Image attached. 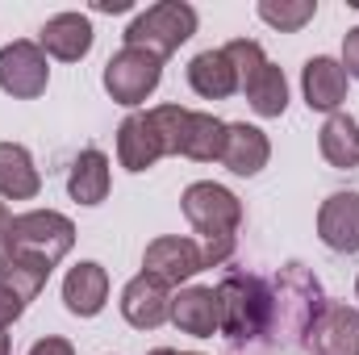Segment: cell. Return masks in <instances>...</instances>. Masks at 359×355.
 <instances>
[{
    "label": "cell",
    "mask_w": 359,
    "mask_h": 355,
    "mask_svg": "<svg viewBox=\"0 0 359 355\" xmlns=\"http://www.w3.org/2000/svg\"><path fill=\"white\" fill-rule=\"evenodd\" d=\"M21 314H25V301H21L8 284H0V330H8Z\"/></svg>",
    "instance_id": "obj_26"
},
{
    "label": "cell",
    "mask_w": 359,
    "mask_h": 355,
    "mask_svg": "<svg viewBox=\"0 0 359 355\" xmlns=\"http://www.w3.org/2000/svg\"><path fill=\"white\" fill-rule=\"evenodd\" d=\"M121 318L134 326V330H159L168 318H172V288L151 276V272H138L126 288H121Z\"/></svg>",
    "instance_id": "obj_9"
},
{
    "label": "cell",
    "mask_w": 359,
    "mask_h": 355,
    "mask_svg": "<svg viewBox=\"0 0 359 355\" xmlns=\"http://www.w3.org/2000/svg\"><path fill=\"white\" fill-rule=\"evenodd\" d=\"M355 301H359V276H355Z\"/></svg>",
    "instance_id": "obj_33"
},
{
    "label": "cell",
    "mask_w": 359,
    "mask_h": 355,
    "mask_svg": "<svg viewBox=\"0 0 359 355\" xmlns=\"http://www.w3.org/2000/svg\"><path fill=\"white\" fill-rule=\"evenodd\" d=\"M217 335L230 343V351L276 343L271 280L255 272H226L217 280Z\"/></svg>",
    "instance_id": "obj_1"
},
{
    "label": "cell",
    "mask_w": 359,
    "mask_h": 355,
    "mask_svg": "<svg viewBox=\"0 0 359 355\" xmlns=\"http://www.w3.org/2000/svg\"><path fill=\"white\" fill-rule=\"evenodd\" d=\"M96 13H130V0H92Z\"/></svg>",
    "instance_id": "obj_29"
},
{
    "label": "cell",
    "mask_w": 359,
    "mask_h": 355,
    "mask_svg": "<svg viewBox=\"0 0 359 355\" xmlns=\"http://www.w3.org/2000/svg\"><path fill=\"white\" fill-rule=\"evenodd\" d=\"M0 355H13V339H8L4 330H0Z\"/></svg>",
    "instance_id": "obj_31"
},
{
    "label": "cell",
    "mask_w": 359,
    "mask_h": 355,
    "mask_svg": "<svg viewBox=\"0 0 359 355\" xmlns=\"http://www.w3.org/2000/svg\"><path fill=\"white\" fill-rule=\"evenodd\" d=\"M92 42H96V29L84 13H55L38 29V46L46 51V59H59V63H80L92 51Z\"/></svg>",
    "instance_id": "obj_13"
},
{
    "label": "cell",
    "mask_w": 359,
    "mask_h": 355,
    "mask_svg": "<svg viewBox=\"0 0 359 355\" xmlns=\"http://www.w3.org/2000/svg\"><path fill=\"white\" fill-rule=\"evenodd\" d=\"M159 80H163V59H155L147 51H134V46H121L117 55H109L104 76H100L104 92L126 109H138L147 96H155Z\"/></svg>",
    "instance_id": "obj_6"
},
{
    "label": "cell",
    "mask_w": 359,
    "mask_h": 355,
    "mask_svg": "<svg viewBox=\"0 0 359 355\" xmlns=\"http://www.w3.org/2000/svg\"><path fill=\"white\" fill-rule=\"evenodd\" d=\"M42 192V172L21 142H0V201H34Z\"/></svg>",
    "instance_id": "obj_20"
},
{
    "label": "cell",
    "mask_w": 359,
    "mask_h": 355,
    "mask_svg": "<svg viewBox=\"0 0 359 355\" xmlns=\"http://www.w3.org/2000/svg\"><path fill=\"white\" fill-rule=\"evenodd\" d=\"M63 305L76 318H96L109 305V272L96 260H80L63 276Z\"/></svg>",
    "instance_id": "obj_17"
},
{
    "label": "cell",
    "mask_w": 359,
    "mask_h": 355,
    "mask_svg": "<svg viewBox=\"0 0 359 355\" xmlns=\"http://www.w3.org/2000/svg\"><path fill=\"white\" fill-rule=\"evenodd\" d=\"M17 213H8V205L0 201V255H4V243H8V226H13Z\"/></svg>",
    "instance_id": "obj_30"
},
{
    "label": "cell",
    "mask_w": 359,
    "mask_h": 355,
    "mask_svg": "<svg viewBox=\"0 0 359 355\" xmlns=\"http://www.w3.org/2000/svg\"><path fill=\"white\" fill-rule=\"evenodd\" d=\"M142 272L159 276L168 288H180V284H188L196 272H205V260H201L196 239L163 234V239L147 243V251H142Z\"/></svg>",
    "instance_id": "obj_10"
},
{
    "label": "cell",
    "mask_w": 359,
    "mask_h": 355,
    "mask_svg": "<svg viewBox=\"0 0 359 355\" xmlns=\"http://www.w3.org/2000/svg\"><path fill=\"white\" fill-rule=\"evenodd\" d=\"M180 335L192 339H213L217 335V288L213 284H184L172 297V318Z\"/></svg>",
    "instance_id": "obj_16"
},
{
    "label": "cell",
    "mask_w": 359,
    "mask_h": 355,
    "mask_svg": "<svg viewBox=\"0 0 359 355\" xmlns=\"http://www.w3.org/2000/svg\"><path fill=\"white\" fill-rule=\"evenodd\" d=\"M318 151L330 168H359V121L351 113H330L318 130Z\"/></svg>",
    "instance_id": "obj_22"
},
{
    "label": "cell",
    "mask_w": 359,
    "mask_h": 355,
    "mask_svg": "<svg viewBox=\"0 0 359 355\" xmlns=\"http://www.w3.org/2000/svg\"><path fill=\"white\" fill-rule=\"evenodd\" d=\"M259 21H268L280 34H297L318 17V0H259L255 4Z\"/></svg>",
    "instance_id": "obj_24"
},
{
    "label": "cell",
    "mask_w": 359,
    "mask_h": 355,
    "mask_svg": "<svg viewBox=\"0 0 359 355\" xmlns=\"http://www.w3.org/2000/svg\"><path fill=\"white\" fill-rule=\"evenodd\" d=\"M305 355H359V309L343 301H326L318 318L301 335Z\"/></svg>",
    "instance_id": "obj_8"
},
{
    "label": "cell",
    "mask_w": 359,
    "mask_h": 355,
    "mask_svg": "<svg viewBox=\"0 0 359 355\" xmlns=\"http://www.w3.org/2000/svg\"><path fill=\"white\" fill-rule=\"evenodd\" d=\"M243 96H247V105H251L259 117H280V113L288 109V80H284V72H280L276 63H264V67L243 84Z\"/></svg>",
    "instance_id": "obj_23"
},
{
    "label": "cell",
    "mask_w": 359,
    "mask_h": 355,
    "mask_svg": "<svg viewBox=\"0 0 359 355\" xmlns=\"http://www.w3.org/2000/svg\"><path fill=\"white\" fill-rule=\"evenodd\" d=\"M347 84H351V76H347V67L334 55H313L301 67V92H305V105L313 113H326V117L330 113H343Z\"/></svg>",
    "instance_id": "obj_11"
},
{
    "label": "cell",
    "mask_w": 359,
    "mask_h": 355,
    "mask_svg": "<svg viewBox=\"0 0 359 355\" xmlns=\"http://www.w3.org/2000/svg\"><path fill=\"white\" fill-rule=\"evenodd\" d=\"M163 155H168V147H163V138H159V130L151 121V109L147 113H130L117 126V163L126 172H134V176L151 172Z\"/></svg>",
    "instance_id": "obj_12"
},
{
    "label": "cell",
    "mask_w": 359,
    "mask_h": 355,
    "mask_svg": "<svg viewBox=\"0 0 359 355\" xmlns=\"http://www.w3.org/2000/svg\"><path fill=\"white\" fill-rule=\"evenodd\" d=\"M50 84V63L46 51L29 38H17L0 46V92L13 100H38Z\"/></svg>",
    "instance_id": "obj_7"
},
{
    "label": "cell",
    "mask_w": 359,
    "mask_h": 355,
    "mask_svg": "<svg viewBox=\"0 0 359 355\" xmlns=\"http://www.w3.org/2000/svg\"><path fill=\"white\" fill-rule=\"evenodd\" d=\"M222 51H226V59H230L234 72H238V92H243V84L268 63V55H264V46H259L255 38H234V42H226Z\"/></svg>",
    "instance_id": "obj_25"
},
{
    "label": "cell",
    "mask_w": 359,
    "mask_h": 355,
    "mask_svg": "<svg viewBox=\"0 0 359 355\" xmlns=\"http://www.w3.org/2000/svg\"><path fill=\"white\" fill-rule=\"evenodd\" d=\"M271 301H276V343L301 339L305 326L318 318V309L326 305L318 276L305 264H284L280 276L271 280Z\"/></svg>",
    "instance_id": "obj_5"
},
{
    "label": "cell",
    "mask_w": 359,
    "mask_h": 355,
    "mask_svg": "<svg viewBox=\"0 0 359 355\" xmlns=\"http://www.w3.org/2000/svg\"><path fill=\"white\" fill-rule=\"evenodd\" d=\"M343 67H347V76L359 80V25H351L347 34H343V59H339Z\"/></svg>",
    "instance_id": "obj_27"
},
{
    "label": "cell",
    "mask_w": 359,
    "mask_h": 355,
    "mask_svg": "<svg viewBox=\"0 0 359 355\" xmlns=\"http://www.w3.org/2000/svg\"><path fill=\"white\" fill-rule=\"evenodd\" d=\"M76 247V222L59 209H29V213H17L13 226H8V243H4V264H21L34 267V272H55L72 255Z\"/></svg>",
    "instance_id": "obj_3"
},
{
    "label": "cell",
    "mask_w": 359,
    "mask_h": 355,
    "mask_svg": "<svg viewBox=\"0 0 359 355\" xmlns=\"http://www.w3.org/2000/svg\"><path fill=\"white\" fill-rule=\"evenodd\" d=\"M196 8L188 4V0H159V4H151V8H142L130 25H126V46H134V51H147V55H155V59H168V55H176L180 46L196 34Z\"/></svg>",
    "instance_id": "obj_4"
},
{
    "label": "cell",
    "mask_w": 359,
    "mask_h": 355,
    "mask_svg": "<svg viewBox=\"0 0 359 355\" xmlns=\"http://www.w3.org/2000/svg\"><path fill=\"white\" fill-rule=\"evenodd\" d=\"M151 355H180V351H172V347H155Z\"/></svg>",
    "instance_id": "obj_32"
},
{
    "label": "cell",
    "mask_w": 359,
    "mask_h": 355,
    "mask_svg": "<svg viewBox=\"0 0 359 355\" xmlns=\"http://www.w3.org/2000/svg\"><path fill=\"white\" fill-rule=\"evenodd\" d=\"M180 209L188 217V226L196 230V247L205 267H222L234 247H238V226H243V201L213 180H196L184 188Z\"/></svg>",
    "instance_id": "obj_2"
},
{
    "label": "cell",
    "mask_w": 359,
    "mask_h": 355,
    "mask_svg": "<svg viewBox=\"0 0 359 355\" xmlns=\"http://www.w3.org/2000/svg\"><path fill=\"white\" fill-rule=\"evenodd\" d=\"M113 188V168H109V155L104 151H80L67 168V196L80 201V205H100Z\"/></svg>",
    "instance_id": "obj_18"
},
{
    "label": "cell",
    "mask_w": 359,
    "mask_h": 355,
    "mask_svg": "<svg viewBox=\"0 0 359 355\" xmlns=\"http://www.w3.org/2000/svg\"><path fill=\"white\" fill-rule=\"evenodd\" d=\"M180 355H201V351H180Z\"/></svg>",
    "instance_id": "obj_34"
},
{
    "label": "cell",
    "mask_w": 359,
    "mask_h": 355,
    "mask_svg": "<svg viewBox=\"0 0 359 355\" xmlns=\"http://www.w3.org/2000/svg\"><path fill=\"white\" fill-rule=\"evenodd\" d=\"M25 355H76V347L67 339H59V335H46V339H38Z\"/></svg>",
    "instance_id": "obj_28"
},
{
    "label": "cell",
    "mask_w": 359,
    "mask_h": 355,
    "mask_svg": "<svg viewBox=\"0 0 359 355\" xmlns=\"http://www.w3.org/2000/svg\"><path fill=\"white\" fill-rule=\"evenodd\" d=\"M222 147H226V121L213 113L188 109L184 134H180V155L196 159V163H213V159H222Z\"/></svg>",
    "instance_id": "obj_21"
},
{
    "label": "cell",
    "mask_w": 359,
    "mask_h": 355,
    "mask_svg": "<svg viewBox=\"0 0 359 355\" xmlns=\"http://www.w3.org/2000/svg\"><path fill=\"white\" fill-rule=\"evenodd\" d=\"M271 159V142L259 126H247V121H226V147H222V168L234 172V176H259Z\"/></svg>",
    "instance_id": "obj_15"
},
{
    "label": "cell",
    "mask_w": 359,
    "mask_h": 355,
    "mask_svg": "<svg viewBox=\"0 0 359 355\" xmlns=\"http://www.w3.org/2000/svg\"><path fill=\"white\" fill-rule=\"evenodd\" d=\"M318 239L339 251L355 255L359 251V192H330L318 209Z\"/></svg>",
    "instance_id": "obj_14"
},
{
    "label": "cell",
    "mask_w": 359,
    "mask_h": 355,
    "mask_svg": "<svg viewBox=\"0 0 359 355\" xmlns=\"http://www.w3.org/2000/svg\"><path fill=\"white\" fill-rule=\"evenodd\" d=\"M188 88L196 92V96H205V100H226V96L238 92V72H234V63L226 59L222 46L192 55V63H188Z\"/></svg>",
    "instance_id": "obj_19"
}]
</instances>
